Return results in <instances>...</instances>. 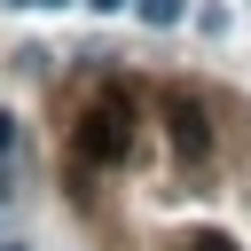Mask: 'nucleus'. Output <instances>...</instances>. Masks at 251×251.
<instances>
[{
  "label": "nucleus",
  "instance_id": "2",
  "mask_svg": "<svg viewBox=\"0 0 251 251\" xmlns=\"http://www.w3.org/2000/svg\"><path fill=\"white\" fill-rule=\"evenodd\" d=\"M165 133H173L180 165H204V157H212V110H204L196 94H165Z\"/></svg>",
  "mask_w": 251,
  "mask_h": 251
},
{
  "label": "nucleus",
  "instance_id": "6",
  "mask_svg": "<svg viewBox=\"0 0 251 251\" xmlns=\"http://www.w3.org/2000/svg\"><path fill=\"white\" fill-rule=\"evenodd\" d=\"M118 8H133V0H94V16H118Z\"/></svg>",
  "mask_w": 251,
  "mask_h": 251
},
{
  "label": "nucleus",
  "instance_id": "3",
  "mask_svg": "<svg viewBox=\"0 0 251 251\" xmlns=\"http://www.w3.org/2000/svg\"><path fill=\"white\" fill-rule=\"evenodd\" d=\"M133 8H141V24H149V31H173V24L188 16V0H133Z\"/></svg>",
  "mask_w": 251,
  "mask_h": 251
},
{
  "label": "nucleus",
  "instance_id": "4",
  "mask_svg": "<svg viewBox=\"0 0 251 251\" xmlns=\"http://www.w3.org/2000/svg\"><path fill=\"white\" fill-rule=\"evenodd\" d=\"M173 251H243V243H227V235H220V227H196V235H180V243H173Z\"/></svg>",
  "mask_w": 251,
  "mask_h": 251
},
{
  "label": "nucleus",
  "instance_id": "7",
  "mask_svg": "<svg viewBox=\"0 0 251 251\" xmlns=\"http://www.w3.org/2000/svg\"><path fill=\"white\" fill-rule=\"evenodd\" d=\"M8 8H71V0H8Z\"/></svg>",
  "mask_w": 251,
  "mask_h": 251
},
{
  "label": "nucleus",
  "instance_id": "1",
  "mask_svg": "<svg viewBox=\"0 0 251 251\" xmlns=\"http://www.w3.org/2000/svg\"><path fill=\"white\" fill-rule=\"evenodd\" d=\"M78 157H86V165H126V157H133V94L102 86V94L78 110Z\"/></svg>",
  "mask_w": 251,
  "mask_h": 251
},
{
  "label": "nucleus",
  "instance_id": "8",
  "mask_svg": "<svg viewBox=\"0 0 251 251\" xmlns=\"http://www.w3.org/2000/svg\"><path fill=\"white\" fill-rule=\"evenodd\" d=\"M0 251H24V243H0Z\"/></svg>",
  "mask_w": 251,
  "mask_h": 251
},
{
  "label": "nucleus",
  "instance_id": "5",
  "mask_svg": "<svg viewBox=\"0 0 251 251\" xmlns=\"http://www.w3.org/2000/svg\"><path fill=\"white\" fill-rule=\"evenodd\" d=\"M8 149H16V118H0V173H8Z\"/></svg>",
  "mask_w": 251,
  "mask_h": 251
}]
</instances>
